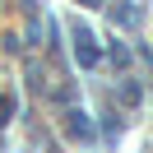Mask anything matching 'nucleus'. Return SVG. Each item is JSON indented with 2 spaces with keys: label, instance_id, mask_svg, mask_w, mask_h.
I'll list each match as a JSON object with an SVG mask.
<instances>
[{
  "label": "nucleus",
  "instance_id": "nucleus-3",
  "mask_svg": "<svg viewBox=\"0 0 153 153\" xmlns=\"http://www.w3.org/2000/svg\"><path fill=\"white\" fill-rule=\"evenodd\" d=\"M65 134L70 139H93V121L74 107V111H65Z\"/></svg>",
  "mask_w": 153,
  "mask_h": 153
},
{
  "label": "nucleus",
  "instance_id": "nucleus-2",
  "mask_svg": "<svg viewBox=\"0 0 153 153\" xmlns=\"http://www.w3.org/2000/svg\"><path fill=\"white\" fill-rule=\"evenodd\" d=\"M107 14H111V23H121V28H139L144 23V10L134 5V0H111Z\"/></svg>",
  "mask_w": 153,
  "mask_h": 153
},
{
  "label": "nucleus",
  "instance_id": "nucleus-6",
  "mask_svg": "<svg viewBox=\"0 0 153 153\" xmlns=\"http://www.w3.org/2000/svg\"><path fill=\"white\" fill-rule=\"evenodd\" d=\"M84 5H97V0H84Z\"/></svg>",
  "mask_w": 153,
  "mask_h": 153
},
{
  "label": "nucleus",
  "instance_id": "nucleus-5",
  "mask_svg": "<svg viewBox=\"0 0 153 153\" xmlns=\"http://www.w3.org/2000/svg\"><path fill=\"white\" fill-rule=\"evenodd\" d=\"M121 102H139V88H134V84H121Z\"/></svg>",
  "mask_w": 153,
  "mask_h": 153
},
{
  "label": "nucleus",
  "instance_id": "nucleus-4",
  "mask_svg": "<svg viewBox=\"0 0 153 153\" xmlns=\"http://www.w3.org/2000/svg\"><path fill=\"white\" fill-rule=\"evenodd\" d=\"M10 116H14V97H10V93H0V125L10 121Z\"/></svg>",
  "mask_w": 153,
  "mask_h": 153
},
{
  "label": "nucleus",
  "instance_id": "nucleus-1",
  "mask_svg": "<svg viewBox=\"0 0 153 153\" xmlns=\"http://www.w3.org/2000/svg\"><path fill=\"white\" fill-rule=\"evenodd\" d=\"M70 33H74V60H79V65H84V70H93L97 65V60H102V51H97V42H93V33H88L84 28V23H70Z\"/></svg>",
  "mask_w": 153,
  "mask_h": 153
}]
</instances>
